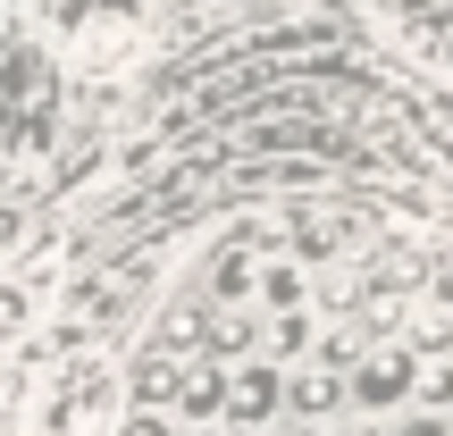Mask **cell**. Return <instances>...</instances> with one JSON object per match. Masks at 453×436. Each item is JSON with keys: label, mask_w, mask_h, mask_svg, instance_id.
<instances>
[{"label": "cell", "mask_w": 453, "mask_h": 436, "mask_svg": "<svg viewBox=\"0 0 453 436\" xmlns=\"http://www.w3.org/2000/svg\"><path fill=\"white\" fill-rule=\"evenodd\" d=\"M277 411H286V370H277V361H252V370L226 378V411H219V420L260 428V420H277Z\"/></svg>", "instance_id": "5b68a950"}, {"label": "cell", "mask_w": 453, "mask_h": 436, "mask_svg": "<svg viewBox=\"0 0 453 436\" xmlns=\"http://www.w3.org/2000/svg\"><path fill=\"white\" fill-rule=\"evenodd\" d=\"M445 436H453V403H445Z\"/></svg>", "instance_id": "7402d4cb"}, {"label": "cell", "mask_w": 453, "mask_h": 436, "mask_svg": "<svg viewBox=\"0 0 453 436\" xmlns=\"http://www.w3.org/2000/svg\"><path fill=\"white\" fill-rule=\"evenodd\" d=\"M42 294H50V260L0 277V344H26L34 327H42Z\"/></svg>", "instance_id": "8992f818"}, {"label": "cell", "mask_w": 453, "mask_h": 436, "mask_svg": "<svg viewBox=\"0 0 453 436\" xmlns=\"http://www.w3.org/2000/svg\"><path fill=\"white\" fill-rule=\"evenodd\" d=\"M411 378H420V353L411 344H361V361L344 370V403L353 411H403Z\"/></svg>", "instance_id": "3957f363"}, {"label": "cell", "mask_w": 453, "mask_h": 436, "mask_svg": "<svg viewBox=\"0 0 453 436\" xmlns=\"http://www.w3.org/2000/svg\"><path fill=\"white\" fill-rule=\"evenodd\" d=\"M50 59L76 76H118L151 42V0H50L42 9Z\"/></svg>", "instance_id": "6da1fadb"}, {"label": "cell", "mask_w": 453, "mask_h": 436, "mask_svg": "<svg viewBox=\"0 0 453 436\" xmlns=\"http://www.w3.org/2000/svg\"><path fill=\"white\" fill-rule=\"evenodd\" d=\"M260 243L252 235H235V243H226V252L211 260V277H202V302H252V269H260Z\"/></svg>", "instance_id": "30bf717a"}, {"label": "cell", "mask_w": 453, "mask_h": 436, "mask_svg": "<svg viewBox=\"0 0 453 436\" xmlns=\"http://www.w3.org/2000/svg\"><path fill=\"white\" fill-rule=\"evenodd\" d=\"M168 411H177V420H219V411H226V370H219V353H194V361L177 370Z\"/></svg>", "instance_id": "9c48e42d"}, {"label": "cell", "mask_w": 453, "mask_h": 436, "mask_svg": "<svg viewBox=\"0 0 453 436\" xmlns=\"http://www.w3.org/2000/svg\"><path fill=\"white\" fill-rule=\"evenodd\" d=\"M211 336V302H177V310H160V327H151V344L143 353H168V361H194V344Z\"/></svg>", "instance_id": "7c38bea8"}, {"label": "cell", "mask_w": 453, "mask_h": 436, "mask_svg": "<svg viewBox=\"0 0 453 436\" xmlns=\"http://www.w3.org/2000/svg\"><path fill=\"white\" fill-rule=\"evenodd\" d=\"M185 436H211V428H202V420H185Z\"/></svg>", "instance_id": "44dd1931"}, {"label": "cell", "mask_w": 453, "mask_h": 436, "mask_svg": "<svg viewBox=\"0 0 453 436\" xmlns=\"http://www.w3.org/2000/svg\"><path fill=\"white\" fill-rule=\"evenodd\" d=\"M311 361H327V370H353V361H361V327H327V336L311 344Z\"/></svg>", "instance_id": "2e32d148"}, {"label": "cell", "mask_w": 453, "mask_h": 436, "mask_svg": "<svg viewBox=\"0 0 453 436\" xmlns=\"http://www.w3.org/2000/svg\"><path fill=\"white\" fill-rule=\"evenodd\" d=\"M353 243H361L353 210H294V226H286V252L294 260H336V252H353Z\"/></svg>", "instance_id": "52a82bcc"}, {"label": "cell", "mask_w": 453, "mask_h": 436, "mask_svg": "<svg viewBox=\"0 0 453 436\" xmlns=\"http://www.w3.org/2000/svg\"><path fill=\"white\" fill-rule=\"evenodd\" d=\"M177 370L185 361H168V353H143L127 370V403H168V394H177Z\"/></svg>", "instance_id": "5bb4252c"}, {"label": "cell", "mask_w": 453, "mask_h": 436, "mask_svg": "<svg viewBox=\"0 0 453 436\" xmlns=\"http://www.w3.org/2000/svg\"><path fill=\"white\" fill-rule=\"evenodd\" d=\"M403 42H411V59H428L437 76H453V9H420V17H403Z\"/></svg>", "instance_id": "4fadbf2b"}, {"label": "cell", "mask_w": 453, "mask_h": 436, "mask_svg": "<svg viewBox=\"0 0 453 436\" xmlns=\"http://www.w3.org/2000/svg\"><path fill=\"white\" fill-rule=\"evenodd\" d=\"M387 436H445V411H403Z\"/></svg>", "instance_id": "ac0fdd59"}, {"label": "cell", "mask_w": 453, "mask_h": 436, "mask_svg": "<svg viewBox=\"0 0 453 436\" xmlns=\"http://www.w3.org/2000/svg\"><path fill=\"white\" fill-rule=\"evenodd\" d=\"M110 436H177V411H168V403H127Z\"/></svg>", "instance_id": "9a60e30c"}, {"label": "cell", "mask_w": 453, "mask_h": 436, "mask_svg": "<svg viewBox=\"0 0 453 436\" xmlns=\"http://www.w3.org/2000/svg\"><path fill=\"white\" fill-rule=\"evenodd\" d=\"M42 177H50V118L9 110L0 118V194L26 202V194H42Z\"/></svg>", "instance_id": "277c9868"}, {"label": "cell", "mask_w": 453, "mask_h": 436, "mask_svg": "<svg viewBox=\"0 0 453 436\" xmlns=\"http://www.w3.org/2000/svg\"><path fill=\"white\" fill-rule=\"evenodd\" d=\"M336 436H387V428H370V420H344V428H336Z\"/></svg>", "instance_id": "d6986e66"}, {"label": "cell", "mask_w": 453, "mask_h": 436, "mask_svg": "<svg viewBox=\"0 0 453 436\" xmlns=\"http://www.w3.org/2000/svg\"><path fill=\"white\" fill-rule=\"evenodd\" d=\"M118 411H127V370L118 361H67L59 386L42 394L34 436H110Z\"/></svg>", "instance_id": "7a4b0ae2"}, {"label": "cell", "mask_w": 453, "mask_h": 436, "mask_svg": "<svg viewBox=\"0 0 453 436\" xmlns=\"http://www.w3.org/2000/svg\"><path fill=\"white\" fill-rule=\"evenodd\" d=\"M286 436H327V420H294V428H286Z\"/></svg>", "instance_id": "ffe728a7"}, {"label": "cell", "mask_w": 453, "mask_h": 436, "mask_svg": "<svg viewBox=\"0 0 453 436\" xmlns=\"http://www.w3.org/2000/svg\"><path fill=\"white\" fill-rule=\"evenodd\" d=\"M286 411L294 420H344V370H327V361H303V370L286 378Z\"/></svg>", "instance_id": "ba28073f"}, {"label": "cell", "mask_w": 453, "mask_h": 436, "mask_svg": "<svg viewBox=\"0 0 453 436\" xmlns=\"http://www.w3.org/2000/svg\"><path fill=\"white\" fill-rule=\"evenodd\" d=\"M17 243H26V202H9V194H0V260H9Z\"/></svg>", "instance_id": "e0dca14e"}, {"label": "cell", "mask_w": 453, "mask_h": 436, "mask_svg": "<svg viewBox=\"0 0 453 436\" xmlns=\"http://www.w3.org/2000/svg\"><path fill=\"white\" fill-rule=\"evenodd\" d=\"M252 302H269V310H303V302H311V269H303L294 252L260 260V269H252Z\"/></svg>", "instance_id": "8fae6325"}]
</instances>
